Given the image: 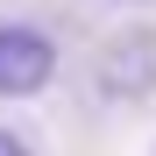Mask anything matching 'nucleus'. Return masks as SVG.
I'll use <instances>...</instances> for the list:
<instances>
[{
	"mask_svg": "<svg viewBox=\"0 0 156 156\" xmlns=\"http://www.w3.org/2000/svg\"><path fill=\"white\" fill-rule=\"evenodd\" d=\"M57 78V43L29 21H0V99H29Z\"/></svg>",
	"mask_w": 156,
	"mask_h": 156,
	"instance_id": "obj_1",
	"label": "nucleus"
},
{
	"mask_svg": "<svg viewBox=\"0 0 156 156\" xmlns=\"http://www.w3.org/2000/svg\"><path fill=\"white\" fill-rule=\"evenodd\" d=\"M156 85V36H121L99 64V92L107 99H142Z\"/></svg>",
	"mask_w": 156,
	"mask_h": 156,
	"instance_id": "obj_2",
	"label": "nucleus"
},
{
	"mask_svg": "<svg viewBox=\"0 0 156 156\" xmlns=\"http://www.w3.org/2000/svg\"><path fill=\"white\" fill-rule=\"evenodd\" d=\"M0 156H36V149H29V142H21V135H14V128H0Z\"/></svg>",
	"mask_w": 156,
	"mask_h": 156,
	"instance_id": "obj_3",
	"label": "nucleus"
}]
</instances>
